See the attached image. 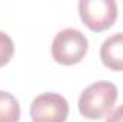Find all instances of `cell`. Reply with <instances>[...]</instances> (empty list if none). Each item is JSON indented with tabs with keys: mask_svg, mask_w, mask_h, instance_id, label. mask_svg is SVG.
Wrapping results in <instances>:
<instances>
[{
	"mask_svg": "<svg viewBox=\"0 0 123 122\" xmlns=\"http://www.w3.org/2000/svg\"><path fill=\"white\" fill-rule=\"evenodd\" d=\"M106 122H123V105L112 111L107 116Z\"/></svg>",
	"mask_w": 123,
	"mask_h": 122,
	"instance_id": "obj_8",
	"label": "cell"
},
{
	"mask_svg": "<svg viewBox=\"0 0 123 122\" xmlns=\"http://www.w3.org/2000/svg\"><path fill=\"white\" fill-rule=\"evenodd\" d=\"M79 14L92 32H103L113 26L117 17V4L113 0H82L79 1Z\"/></svg>",
	"mask_w": 123,
	"mask_h": 122,
	"instance_id": "obj_3",
	"label": "cell"
},
{
	"mask_svg": "<svg viewBox=\"0 0 123 122\" xmlns=\"http://www.w3.org/2000/svg\"><path fill=\"white\" fill-rule=\"evenodd\" d=\"M117 98V88L112 82H96L80 93L79 111L87 119H102L112 112Z\"/></svg>",
	"mask_w": 123,
	"mask_h": 122,
	"instance_id": "obj_1",
	"label": "cell"
},
{
	"mask_svg": "<svg viewBox=\"0 0 123 122\" xmlns=\"http://www.w3.org/2000/svg\"><path fill=\"white\" fill-rule=\"evenodd\" d=\"M13 52H14V45L12 37L0 30V68L7 65L10 59L13 58Z\"/></svg>",
	"mask_w": 123,
	"mask_h": 122,
	"instance_id": "obj_7",
	"label": "cell"
},
{
	"mask_svg": "<svg viewBox=\"0 0 123 122\" xmlns=\"http://www.w3.org/2000/svg\"><path fill=\"white\" fill-rule=\"evenodd\" d=\"M89 49L87 37L77 29L67 27L60 30L52 43L53 59L64 66H72L82 61Z\"/></svg>",
	"mask_w": 123,
	"mask_h": 122,
	"instance_id": "obj_2",
	"label": "cell"
},
{
	"mask_svg": "<svg viewBox=\"0 0 123 122\" xmlns=\"http://www.w3.org/2000/svg\"><path fill=\"white\" fill-rule=\"evenodd\" d=\"M100 59L112 70H123V32L112 34L102 43Z\"/></svg>",
	"mask_w": 123,
	"mask_h": 122,
	"instance_id": "obj_5",
	"label": "cell"
},
{
	"mask_svg": "<svg viewBox=\"0 0 123 122\" xmlns=\"http://www.w3.org/2000/svg\"><path fill=\"white\" fill-rule=\"evenodd\" d=\"M20 105L19 101L9 92L0 91V122H19Z\"/></svg>",
	"mask_w": 123,
	"mask_h": 122,
	"instance_id": "obj_6",
	"label": "cell"
},
{
	"mask_svg": "<svg viewBox=\"0 0 123 122\" xmlns=\"http://www.w3.org/2000/svg\"><path fill=\"white\" fill-rule=\"evenodd\" d=\"M67 115L69 103L59 93H42L30 105L33 122H66Z\"/></svg>",
	"mask_w": 123,
	"mask_h": 122,
	"instance_id": "obj_4",
	"label": "cell"
}]
</instances>
